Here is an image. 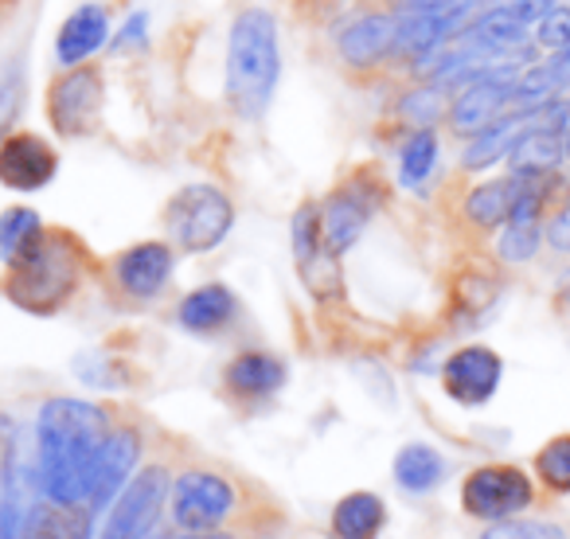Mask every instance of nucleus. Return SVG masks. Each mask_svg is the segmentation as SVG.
<instances>
[{"instance_id":"nucleus-1","label":"nucleus","mask_w":570,"mask_h":539,"mask_svg":"<svg viewBox=\"0 0 570 539\" xmlns=\"http://www.w3.org/2000/svg\"><path fill=\"white\" fill-rule=\"evenodd\" d=\"M110 438V419L87 399H51L36 422V477L56 504H87V481L98 450Z\"/></svg>"},{"instance_id":"nucleus-2","label":"nucleus","mask_w":570,"mask_h":539,"mask_svg":"<svg viewBox=\"0 0 570 539\" xmlns=\"http://www.w3.org/2000/svg\"><path fill=\"white\" fill-rule=\"evenodd\" d=\"M277 79H282L277 20L266 9L238 12L227 40V102L243 118H262Z\"/></svg>"},{"instance_id":"nucleus-3","label":"nucleus","mask_w":570,"mask_h":539,"mask_svg":"<svg viewBox=\"0 0 570 539\" xmlns=\"http://www.w3.org/2000/svg\"><path fill=\"white\" fill-rule=\"evenodd\" d=\"M9 278V297L28 313H56L59 305L71 297L75 282H79V251L71 246V238L48 235L12 262Z\"/></svg>"},{"instance_id":"nucleus-4","label":"nucleus","mask_w":570,"mask_h":539,"mask_svg":"<svg viewBox=\"0 0 570 539\" xmlns=\"http://www.w3.org/2000/svg\"><path fill=\"white\" fill-rule=\"evenodd\" d=\"M230 223H235V207L212 184H188L180 188L165 207V227L176 246L188 254H204L227 238Z\"/></svg>"},{"instance_id":"nucleus-5","label":"nucleus","mask_w":570,"mask_h":539,"mask_svg":"<svg viewBox=\"0 0 570 539\" xmlns=\"http://www.w3.org/2000/svg\"><path fill=\"white\" fill-rule=\"evenodd\" d=\"M168 504H173V520L180 531L191 536H212L227 512L235 508V492L223 477L204 473V469H191V473L176 477L173 489H168Z\"/></svg>"},{"instance_id":"nucleus-6","label":"nucleus","mask_w":570,"mask_h":539,"mask_svg":"<svg viewBox=\"0 0 570 539\" xmlns=\"http://www.w3.org/2000/svg\"><path fill=\"white\" fill-rule=\"evenodd\" d=\"M461 504L476 520H512L531 504V481L515 465H484L473 469L461 484Z\"/></svg>"},{"instance_id":"nucleus-7","label":"nucleus","mask_w":570,"mask_h":539,"mask_svg":"<svg viewBox=\"0 0 570 539\" xmlns=\"http://www.w3.org/2000/svg\"><path fill=\"white\" fill-rule=\"evenodd\" d=\"M168 473L165 469H145L137 473L126 489L114 497V508H110V520L102 528V539H145L153 531L160 516V504L168 500Z\"/></svg>"},{"instance_id":"nucleus-8","label":"nucleus","mask_w":570,"mask_h":539,"mask_svg":"<svg viewBox=\"0 0 570 539\" xmlns=\"http://www.w3.org/2000/svg\"><path fill=\"white\" fill-rule=\"evenodd\" d=\"M102 75L95 67H75L63 79L51 82L48 114L51 126L63 137H82L98 126V114H102Z\"/></svg>"},{"instance_id":"nucleus-9","label":"nucleus","mask_w":570,"mask_h":539,"mask_svg":"<svg viewBox=\"0 0 570 539\" xmlns=\"http://www.w3.org/2000/svg\"><path fill=\"white\" fill-rule=\"evenodd\" d=\"M512 82H515V71H497V67H492L489 75H481L476 82H465L450 106V129L453 134L476 137L481 129H489L492 121L504 118L508 110H515Z\"/></svg>"},{"instance_id":"nucleus-10","label":"nucleus","mask_w":570,"mask_h":539,"mask_svg":"<svg viewBox=\"0 0 570 539\" xmlns=\"http://www.w3.org/2000/svg\"><path fill=\"white\" fill-rule=\"evenodd\" d=\"M500 375H504V360L484 344H469V349L453 352L442 367V388L453 403L461 406H481L497 395Z\"/></svg>"},{"instance_id":"nucleus-11","label":"nucleus","mask_w":570,"mask_h":539,"mask_svg":"<svg viewBox=\"0 0 570 539\" xmlns=\"http://www.w3.org/2000/svg\"><path fill=\"white\" fill-rule=\"evenodd\" d=\"M294 258L302 266L305 286L317 297L341 294V262L336 251L325 243V231H321V212L313 204H305L294 215Z\"/></svg>"},{"instance_id":"nucleus-12","label":"nucleus","mask_w":570,"mask_h":539,"mask_svg":"<svg viewBox=\"0 0 570 539\" xmlns=\"http://www.w3.org/2000/svg\"><path fill=\"white\" fill-rule=\"evenodd\" d=\"M59 157L43 137L9 134L0 141V184L12 192H40L56 180Z\"/></svg>"},{"instance_id":"nucleus-13","label":"nucleus","mask_w":570,"mask_h":539,"mask_svg":"<svg viewBox=\"0 0 570 539\" xmlns=\"http://www.w3.org/2000/svg\"><path fill=\"white\" fill-rule=\"evenodd\" d=\"M141 458V438L137 430H110V438L98 450L95 465H90L87 481V508H102L106 500H114L129 481H134V465Z\"/></svg>"},{"instance_id":"nucleus-14","label":"nucleus","mask_w":570,"mask_h":539,"mask_svg":"<svg viewBox=\"0 0 570 539\" xmlns=\"http://www.w3.org/2000/svg\"><path fill=\"white\" fill-rule=\"evenodd\" d=\"M173 278V251L165 243H137L118 258V282L134 297H157Z\"/></svg>"},{"instance_id":"nucleus-15","label":"nucleus","mask_w":570,"mask_h":539,"mask_svg":"<svg viewBox=\"0 0 570 539\" xmlns=\"http://www.w3.org/2000/svg\"><path fill=\"white\" fill-rule=\"evenodd\" d=\"M395 43H399V20L383 17V12H367V17H356L341 32V56L352 67H375Z\"/></svg>"},{"instance_id":"nucleus-16","label":"nucleus","mask_w":570,"mask_h":539,"mask_svg":"<svg viewBox=\"0 0 570 539\" xmlns=\"http://www.w3.org/2000/svg\"><path fill=\"white\" fill-rule=\"evenodd\" d=\"M106 40H110V20H106V9H98V4H82V9H75L71 17L63 20V28H59L56 56L63 67H79L82 59L95 56Z\"/></svg>"},{"instance_id":"nucleus-17","label":"nucleus","mask_w":570,"mask_h":539,"mask_svg":"<svg viewBox=\"0 0 570 539\" xmlns=\"http://www.w3.org/2000/svg\"><path fill=\"white\" fill-rule=\"evenodd\" d=\"M531 118H535V114H531ZM562 157H567V141H562L559 129H547L531 121V126L515 137L512 153H508V165H512V176H551Z\"/></svg>"},{"instance_id":"nucleus-18","label":"nucleus","mask_w":570,"mask_h":539,"mask_svg":"<svg viewBox=\"0 0 570 539\" xmlns=\"http://www.w3.org/2000/svg\"><path fill=\"white\" fill-rule=\"evenodd\" d=\"M367 219H372V199L356 188L336 192L333 199L321 212V231H325V243L333 246L336 254H344L360 235H364Z\"/></svg>"},{"instance_id":"nucleus-19","label":"nucleus","mask_w":570,"mask_h":539,"mask_svg":"<svg viewBox=\"0 0 570 539\" xmlns=\"http://www.w3.org/2000/svg\"><path fill=\"white\" fill-rule=\"evenodd\" d=\"M531 114H535V110H508L504 118L492 121L489 129H481L476 137H469L461 165H465L469 173H481V168H492L497 160H508L515 137H520L523 129L531 126Z\"/></svg>"},{"instance_id":"nucleus-20","label":"nucleus","mask_w":570,"mask_h":539,"mask_svg":"<svg viewBox=\"0 0 570 539\" xmlns=\"http://www.w3.org/2000/svg\"><path fill=\"white\" fill-rule=\"evenodd\" d=\"M20 539H90V508L87 504H36L24 520Z\"/></svg>"},{"instance_id":"nucleus-21","label":"nucleus","mask_w":570,"mask_h":539,"mask_svg":"<svg viewBox=\"0 0 570 539\" xmlns=\"http://www.w3.org/2000/svg\"><path fill=\"white\" fill-rule=\"evenodd\" d=\"M238 313V302L227 286H199L191 290L180 302V325L191 329V333H219L230 317Z\"/></svg>"},{"instance_id":"nucleus-22","label":"nucleus","mask_w":570,"mask_h":539,"mask_svg":"<svg viewBox=\"0 0 570 539\" xmlns=\"http://www.w3.org/2000/svg\"><path fill=\"white\" fill-rule=\"evenodd\" d=\"M285 383V364L269 352H243L235 364L227 367V388L246 399L274 395Z\"/></svg>"},{"instance_id":"nucleus-23","label":"nucleus","mask_w":570,"mask_h":539,"mask_svg":"<svg viewBox=\"0 0 570 539\" xmlns=\"http://www.w3.org/2000/svg\"><path fill=\"white\" fill-rule=\"evenodd\" d=\"M383 523H387V508L375 492H348L333 512V528L341 539H375Z\"/></svg>"},{"instance_id":"nucleus-24","label":"nucleus","mask_w":570,"mask_h":539,"mask_svg":"<svg viewBox=\"0 0 570 539\" xmlns=\"http://www.w3.org/2000/svg\"><path fill=\"white\" fill-rule=\"evenodd\" d=\"M445 477V461L434 445L411 442L395 453V481L411 492H430Z\"/></svg>"},{"instance_id":"nucleus-25","label":"nucleus","mask_w":570,"mask_h":539,"mask_svg":"<svg viewBox=\"0 0 570 539\" xmlns=\"http://www.w3.org/2000/svg\"><path fill=\"white\" fill-rule=\"evenodd\" d=\"M512 204H515V176H504V180L476 184L465 199V215L476 227H500L512 215Z\"/></svg>"},{"instance_id":"nucleus-26","label":"nucleus","mask_w":570,"mask_h":539,"mask_svg":"<svg viewBox=\"0 0 570 539\" xmlns=\"http://www.w3.org/2000/svg\"><path fill=\"white\" fill-rule=\"evenodd\" d=\"M43 238V223L32 207H9V212L0 215V258L17 262L32 251L36 243Z\"/></svg>"},{"instance_id":"nucleus-27","label":"nucleus","mask_w":570,"mask_h":539,"mask_svg":"<svg viewBox=\"0 0 570 539\" xmlns=\"http://www.w3.org/2000/svg\"><path fill=\"white\" fill-rule=\"evenodd\" d=\"M434 165H438V134L430 126H419L403 145V157H399V176H403V184L419 188V184L434 173Z\"/></svg>"},{"instance_id":"nucleus-28","label":"nucleus","mask_w":570,"mask_h":539,"mask_svg":"<svg viewBox=\"0 0 570 539\" xmlns=\"http://www.w3.org/2000/svg\"><path fill=\"white\" fill-rule=\"evenodd\" d=\"M535 473L554 492H570V434L551 438L543 450L535 453Z\"/></svg>"},{"instance_id":"nucleus-29","label":"nucleus","mask_w":570,"mask_h":539,"mask_svg":"<svg viewBox=\"0 0 570 539\" xmlns=\"http://www.w3.org/2000/svg\"><path fill=\"white\" fill-rule=\"evenodd\" d=\"M535 43L543 51L570 48V9H567V4H554V9L539 20V24H535Z\"/></svg>"},{"instance_id":"nucleus-30","label":"nucleus","mask_w":570,"mask_h":539,"mask_svg":"<svg viewBox=\"0 0 570 539\" xmlns=\"http://www.w3.org/2000/svg\"><path fill=\"white\" fill-rule=\"evenodd\" d=\"M20 106H24V75H20V63H9L0 71V129L12 126Z\"/></svg>"},{"instance_id":"nucleus-31","label":"nucleus","mask_w":570,"mask_h":539,"mask_svg":"<svg viewBox=\"0 0 570 539\" xmlns=\"http://www.w3.org/2000/svg\"><path fill=\"white\" fill-rule=\"evenodd\" d=\"M481 539H567L559 528L551 523H504L500 520L497 528H489Z\"/></svg>"},{"instance_id":"nucleus-32","label":"nucleus","mask_w":570,"mask_h":539,"mask_svg":"<svg viewBox=\"0 0 570 539\" xmlns=\"http://www.w3.org/2000/svg\"><path fill=\"white\" fill-rule=\"evenodd\" d=\"M145 32H149V17H145V12H134V17H129L126 24H121L118 40H114V48H118V51L145 48Z\"/></svg>"},{"instance_id":"nucleus-33","label":"nucleus","mask_w":570,"mask_h":539,"mask_svg":"<svg viewBox=\"0 0 570 539\" xmlns=\"http://www.w3.org/2000/svg\"><path fill=\"white\" fill-rule=\"evenodd\" d=\"M547 243L559 254H570V204H562L559 212L551 215V223H547Z\"/></svg>"},{"instance_id":"nucleus-34","label":"nucleus","mask_w":570,"mask_h":539,"mask_svg":"<svg viewBox=\"0 0 570 539\" xmlns=\"http://www.w3.org/2000/svg\"><path fill=\"white\" fill-rule=\"evenodd\" d=\"M554 4H559V0H508V9L515 12V20H523L528 28L539 24V20H543Z\"/></svg>"},{"instance_id":"nucleus-35","label":"nucleus","mask_w":570,"mask_h":539,"mask_svg":"<svg viewBox=\"0 0 570 539\" xmlns=\"http://www.w3.org/2000/svg\"><path fill=\"white\" fill-rule=\"evenodd\" d=\"M562 297H567V302H570V270H567V274H562Z\"/></svg>"},{"instance_id":"nucleus-36","label":"nucleus","mask_w":570,"mask_h":539,"mask_svg":"<svg viewBox=\"0 0 570 539\" xmlns=\"http://www.w3.org/2000/svg\"><path fill=\"white\" fill-rule=\"evenodd\" d=\"M562 141H567V157H570V126H567V134H562Z\"/></svg>"}]
</instances>
